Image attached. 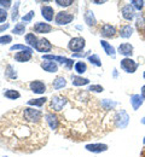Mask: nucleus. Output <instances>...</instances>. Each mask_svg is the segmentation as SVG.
<instances>
[{
    "instance_id": "9",
    "label": "nucleus",
    "mask_w": 145,
    "mask_h": 157,
    "mask_svg": "<svg viewBox=\"0 0 145 157\" xmlns=\"http://www.w3.org/2000/svg\"><path fill=\"white\" fill-rule=\"evenodd\" d=\"M121 15H122L124 20L131 22V21L134 20V17H135V10L133 9V6L131 4H126L121 9Z\"/></svg>"
},
{
    "instance_id": "45",
    "label": "nucleus",
    "mask_w": 145,
    "mask_h": 157,
    "mask_svg": "<svg viewBox=\"0 0 145 157\" xmlns=\"http://www.w3.org/2000/svg\"><path fill=\"white\" fill-rule=\"evenodd\" d=\"M105 1H93V4H97V5H101V4H104Z\"/></svg>"
},
{
    "instance_id": "11",
    "label": "nucleus",
    "mask_w": 145,
    "mask_h": 157,
    "mask_svg": "<svg viewBox=\"0 0 145 157\" xmlns=\"http://www.w3.org/2000/svg\"><path fill=\"white\" fill-rule=\"evenodd\" d=\"M116 33H117L116 28L114 25H111V24H104L103 27H102V29H101V35L103 38H105V39L115 38Z\"/></svg>"
},
{
    "instance_id": "16",
    "label": "nucleus",
    "mask_w": 145,
    "mask_h": 157,
    "mask_svg": "<svg viewBox=\"0 0 145 157\" xmlns=\"http://www.w3.org/2000/svg\"><path fill=\"white\" fill-rule=\"evenodd\" d=\"M133 33H134V28L131 24H126V25H122L120 28V33L119 34H120L121 38L128 39V38H131L133 35Z\"/></svg>"
},
{
    "instance_id": "42",
    "label": "nucleus",
    "mask_w": 145,
    "mask_h": 157,
    "mask_svg": "<svg viewBox=\"0 0 145 157\" xmlns=\"http://www.w3.org/2000/svg\"><path fill=\"white\" fill-rule=\"evenodd\" d=\"M140 96L143 97V99H145V85L142 86V90H140Z\"/></svg>"
},
{
    "instance_id": "19",
    "label": "nucleus",
    "mask_w": 145,
    "mask_h": 157,
    "mask_svg": "<svg viewBox=\"0 0 145 157\" xmlns=\"http://www.w3.org/2000/svg\"><path fill=\"white\" fill-rule=\"evenodd\" d=\"M101 45H102V47L104 48V51H105V53H106L108 56H111L113 58H115L116 51H115L114 46H111V45H110L108 41H105V40H101Z\"/></svg>"
},
{
    "instance_id": "47",
    "label": "nucleus",
    "mask_w": 145,
    "mask_h": 157,
    "mask_svg": "<svg viewBox=\"0 0 145 157\" xmlns=\"http://www.w3.org/2000/svg\"><path fill=\"white\" fill-rule=\"evenodd\" d=\"M142 157H145V147L144 150H143V152H142Z\"/></svg>"
},
{
    "instance_id": "33",
    "label": "nucleus",
    "mask_w": 145,
    "mask_h": 157,
    "mask_svg": "<svg viewBox=\"0 0 145 157\" xmlns=\"http://www.w3.org/2000/svg\"><path fill=\"white\" fill-rule=\"evenodd\" d=\"M87 91H88V92H96V93H99V92H103L104 88H103V86H101V85H91V86L88 87Z\"/></svg>"
},
{
    "instance_id": "34",
    "label": "nucleus",
    "mask_w": 145,
    "mask_h": 157,
    "mask_svg": "<svg viewBox=\"0 0 145 157\" xmlns=\"http://www.w3.org/2000/svg\"><path fill=\"white\" fill-rule=\"evenodd\" d=\"M5 71H6V76H9V78H17V74H16V71L13 70V68H12L11 65H7Z\"/></svg>"
},
{
    "instance_id": "30",
    "label": "nucleus",
    "mask_w": 145,
    "mask_h": 157,
    "mask_svg": "<svg viewBox=\"0 0 145 157\" xmlns=\"http://www.w3.org/2000/svg\"><path fill=\"white\" fill-rule=\"evenodd\" d=\"M129 4L133 6L134 10H137V11H142L143 7H144L145 1H143V0H131Z\"/></svg>"
},
{
    "instance_id": "38",
    "label": "nucleus",
    "mask_w": 145,
    "mask_h": 157,
    "mask_svg": "<svg viewBox=\"0 0 145 157\" xmlns=\"http://www.w3.org/2000/svg\"><path fill=\"white\" fill-rule=\"evenodd\" d=\"M11 41H12V36L11 35H4V36L0 38V45H6V44H9Z\"/></svg>"
},
{
    "instance_id": "44",
    "label": "nucleus",
    "mask_w": 145,
    "mask_h": 157,
    "mask_svg": "<svg viewBox=\"0 0 145 157\" xmlns=\"http://www.w3.org/2000/svg\"><path fill=\"white\" fill-rule=\"evenodd\" d=\"M73 56H74V57H83V56H86V55H85V53H74Z\"/></svg>"
},
{
    "instance_id": "13",
    "label": "nucleus",
    "mask_w": 145,
    "mask_h": 157,
    "mask_svg": "<svg viewBox=\"0 0 145 157\" xmlns=\"http://www.w3.org/2000/svg\"><path fill=\"white\" fill-rule=\"evenodd\" d=\"M30 90L34 92V93H38V94H42L45 91H46V86L42 81L39 80H35V81H32L30 85H29Z\"/></svg>"
},
{
    "instance_id": "18",
    "label": "nucleus",
    "mask_w": 145,
    "mask_h": 157,
    "mask_svg": "<svg viewBox=\"0 0 145 157\" xmlns=\"http://www.w3.org/2000/svg\"><path fill=\"white\" fill-rule=\"evenodd\" d=\"M53 13H55V10H53L51 6L45 5V6H42L41 7V15L46 21L51 22V21L53 20Z\"/></svg>"
},
{
    "instance_id": "22",
    "label": "nucleus",
    "mask_w": 145,
    "mask_h": 157,
    "mask_svg": "<svg viewBox=\"0 0 145 157\" xmlns=\"http://www.w3.org/2000/svg\"><path fill=\"white\" fill-rule=\"evenodd\" d=\"M41 68L48 73H56L58 70V65L55 62H44L41 63Z\"/></svg>"
},
{
    "instance_id": "35",
    "label": "nucleus",
    "mask_w": 145,
    "mask_h": 157,
    "mask_svg": "<svg viewBox=\"0 0 145 157\" xmlns=\"http://www.w3.org/2000/svg\"><path fill=\"white\" fill-rule=\"evenodd\" d=\"M10 50H11V51H16V50H22V51H28V52H33L30 47H27V46H24V45H13V46H11V48H10Z\"/></svg>"
},
{
    "instance_id": "7",
    "label": "nucleus",
    "mask_w": 145,
    "mask_h": 157,
    "mask_svg": "<svg viewBox=\"0 0 145 157\" xmlns=\"http://www.w3.org/2000/svg\"><path fill=\"white\" fill-rule=\"evenodd\" d=\"M45 121H46V123L51 127V129H56V131H58V128H59V120H58V116H57V114H55V113H47L46 115H45Z\"/></svg>"
},
{
    "instance_id": "3",
    "label": "nucleus",
    "mask_w": 145,
    "mask_h": 157,
    "mask_svg": "<svg viewBox=\"0 0 145 157\" xmlns=\"http://www.w3.org/2000/svg\"><path fill=\"white\" fill-rule=\"evenodd\" d=\"M128 122H129V115L124 110H120L114 115V124L117 128L121 129L126 128L128 126Z\"/></svg>"
},
{
    "instance_id": "48",
    "label": "nucleus",
    "mask_w": 145,
    "mask_h": 157,
    "mask_svg": "<svg viewBox=\"0 0 145 157\" xmlns=\"http://www.w3.org/2000/svg\"><path fill=\"white\" fill-rule=\"evenodd\" d=\"M142 123H143V124H145V116L142 118Z\"/></svg>"
},
{
    "instance_id": "37",
    "label": "nucleus",
    "mask_w": 145,
    "mask_h": 157,
    "mask_svg": "<svg viewBox=\"0 0 145 157\" xmlns=\"http://www.w3.org/2000/svg\"><path fill=\"white\" fill-rule=\"evenodd\" d=\"M18 7H20V2H16L13 10H12V21H17L18 18Z\"/></svg>"
},
{
    "instance_id": "24",
    "label": "nucleus",
    "mask_w": 145,
    "mask_h": 157,
    "mask_svg": "<svg viewBox=\"0 0 145 157\" xmlns=\"http://www.w3.org/2000/svg\"><path fill=\"white\" fill-rule=\"evenodd\" d=\"M65 85H67L65 78H63V76H58V78H55V81L52 82V88L57 91V90H61L63 87H65Z\"/></svg>"
},
{
    "instance_id": "2",
    "label": "nucleus",
    "mask_w": 145,
    "mask_h": 157,
    "mask_svg": "<svg viewBox=\"0 0 145 157\" xmlns=\"http://www.w3.org/2000/svg\"><path fill=\"white\" fill-rule=\"evenodd\" d=\"M47 139L41 110L20 106L0 117V145L11 151L32 154L44 147Z\"/></svg>"
},
{
    "instance_id": "41",
    "label": "nucleus",
    "mask_w": 145,
    "mask_h": 157,
    "mask_svg": "<svg viewBox=\"0 0 145 157\" xmlns=\"http://www.w3.org/2000/svg\"><path fill=\"white\" fill-rule=\"evenodd\" d=\"M11 1L10 0H6V1H4V0H0V6H2V7H5V10L6 9H9L10 6H11Z\"/></svg>"
},
{
    "instance_id": "14",
    "label": "nucleus",
    "mask_w": 145,
    "mask_h": 157,
    "mask_svg": "<svg viewBox=\"0 0 145 157\" xmlns=\"http://www.w3.org/2000/svg\"><path fill=\"white\" fill-rule=\"evenodd\" d=\"M51 30H52V27H51L50 24H47V23H41V22L34 24V27H33V32L39 33V34H47V33H50Z\"/></svg>"
},
{
    "instance_id": "4",
    "label": "nucleus",
    "mask_w": 145,
    "mask_h": 157,
    "mask_svg": "<svg viewBox=\"0 0 145 157\" xmlns=\"http://www.w3.org/2000/svg\"><path fill=\"white\" fill-rule=\"evenodd\" d=\"M120 67H121V69H122L124 71H126V73L133 74V73L137 71L139 64H138L135 60H133L132 58H124L120 62Z\"/></svg>"
},
{
    "instance_id": "6",
    "label": "nucleus",
    "mask_w": 145,
    "mask_h": 157,
    "mask_svg": "<svg viewBox=\"0 0 145 157\" xmlns=\"http://www.w3.org/2000/svg\"><path fill=\"white\" fill-rule=\"evenodd\" d=\"M74 20V15L70 12H65V11H61L56 15V23L59 25H65L69 24L71 21Z\"/></svg>"
},
{
    "instance_id": "5",
    "label": "nucleus",
    "mask_w": 145,
    "mask_h": 157,
    "mask_svg": "<svg viewBox=\"0 0 145 157\" xmlns=\"http://www.w3.org/2000/svg\"><path fill=\"white\" fill-rule=\"evenodd\" d=\"M85 45H86L85 39H83V38H80V36H78V38H73V39L69 41L68 47H69L70 51H73V52H78V51H81V50L85 48Z\"/></svg>"
},
{
    "instance_id": "32",
    "label": "nucleus",
    "mask_w": 145,
    "mask_h": 157,
    "mask_svg": "<svg viewBox=\"0 0 145 157\" xmlns=\"http://www.w3.org/2000/svg\"><path fill=\"white\" fill-rule=\"evenodd\" d=\"M24 30H25V24H23V23H17V24L15 25V28L12 29V33H13V34H17V35H22V34L24 33Z\"/></svg>"
},
{
    "instance_id": "27",
    "label": "nucleus",
    "mask_w": 145,
    "mask_h": 157,
    "mask_svg": "<svg viewBox=\"0 0 145 157\" xmlns=\"http://www.w3.org/2000/svg\"><path fill=\"white\" fill-rule=\"evenodd\" d=\"M4 96L9 99H17V98H20L21 94H20L17 91H15V90H6V91L4 92Z\"/></svg>"
},
{
    "instance_id": "40",
    "label": "nucleus",
    "mask_w": 145,
    "mask_h": 157,
    "mask_svg": "<svg viewBox=\"0 0 145 157\" xmlns=\"http://www.w3.org/2000/svg\"><path fill=\"white\" fill-rule=\"evenodd\" d=\"M6 20H7V12H6V10L5 9H0V23L5 22Z\"/></svg>"
},
{
    "instance_id": "50",
    "label": "nucleus",
    "mask_w": 145,
    "mask_h": 157,
    "mask_svg": "<svg viewBox=\"0 0 145 157\" xmlns=\"http://www.w3.org/2000/svg\"><path fill=\"white\" fill-rule=\"evenodd\" d=\"M143 143L145 144V137H144V139H143Z\"/></svg>"
},
{
    "instance_id": "28",
    "label": "nucleus",
    "mask_w": 145,
    "mask_h": 157,
    "mask_svg": "<svg viewBox=\"0 0 145 157\" xmlns=\"http://www.w3.org/2000/svg\"><path fill=\"white\" fill-rule=\"evenodd\" d=\"M88 62L91 63V64H93V65H96V67H102V62H101V58H99V56H97V55H90L88 57Z\"/></svg>"
},
{
    "instance_id": "31",
    "label": "nucleus",
    "mask_w": 145,
    "mask_h": 157,
    "mask_svg": "<svg viewBox=\"0 0 145 157\" xmlns=\"http://www.w3.org/2000/svg\"><path fill=\"white\" fill-rule=\"evenodd\" d=\"M86 70H87V65L85 62L81 60V62H78L75 64V71L78 74H83V73H86Z\"/></svg>"
},
{
    "instance_id": "12",
    "label": "nucleus",
    "mask_w": 145,
    "mask_h": 157,
    "mask_svg": "<svg viewBox=\"0 0 145 157\" xmlns=\"http://www.w3.org/2000/svg\"><path fill=\"white\" fill-rule=\"evenodd\" d=\"M133 50H134V47H133L131 44L124 42V44H121V45L119 46L117 52H119L120 55L124 56V58H131V56L133 55Z\"/></svg>"
},
{
    "instance_id": "43",
    "label": "nucleus",
    "mask_w": 145,
    "mask_h": 157,
    "mask_svg": "<svg viewBox=\"0 0 145 157\" xmlns=\"http://www.w3.org/2000/svg\"><path fill=\"white\" fill-rule=\"evenodd\" d=\"M9 28V23H6L5 25H2L1 28H0V32H2V30H5V29H7Z\"/></svg>"
},
{
    "instance_id": "46",
    "label": "nucleus",
    "mask_w": 145,
    "mask_h": 157,
    "mask_svg": "<svg viewBox=\"0 0 145 157\" xmlns=\"http://www.w3.org/2000/svg\"><path fill=\"white\" fill-rule=\"evenodd\" d=\"M113 71H114V78H117V70H116V69H114Z\"/></svg>"
},
{
    "instance_id": "20",
    "label": "nucleus",
    "mask_w": 145,
    "mask_h": 157,
    "mask_svg": "<svg viewBox=\"0 0 145 157\" xmlns=\"http://www.w3.org/2000/svg\"><path fill=\"white\" fill-rule=\"evenodd\" d=\"M15 59L20 63L23 62H28L32 59V52H28V51H22V52H17L15 55Z\"/></svg>"
},
{
    "instance_id": "23",
    "label": "nucleus",
    "mask_w": 145,
    "mask_h": 157,
    "mask_svg": "<svg viewBox=\"0 0 145 157\" xmlns=\"http://www.w3.org/2000/svg\"><path fill=\"white\" fill-rule=\"evenodd\" d=\"M102 106L105 111H110V110H114L116 106H117V103L116 101H113V100H109V99H103L101 101Z\"/></svg>"
},
{
    "instance_id": "49",
    "label": "nucleus",
    "mask_w": 145,
    "mask_h": 157,
    "mask_svg": "<svg viewBox=\"0 0 145 157\" xmlns=\"http://www.w3.org/2000/svg\"><path fill=\"white\" fill-rule=\"evenodd\" d=\"M143 78H144V80H145V71H144V74H143Z\"/></svg>"
},
{
    "instance_id": "36",
    "label": "nucleus",
    "mask_w": 145,
    "mask_h": 157,
    "mask_svg": "<svg viewBox=\"0 0 145 157\" xmlns=\"http://www.w3.org/2000/svg\"><path fill=\"white\" fill-rule=\"evenodd\" d=\"M56 4H58L59 6H63V7H67V6H70L71 4H74L73 0H57Z\"/></svg>"
},
{
    "instance_id": "25",
    "label": "nucleus",
    "mask_w": 145,
    "mask_h": 157,
    "mask_svg": "<svg viewBox=\"0 0 145 157\" xmlns=\"http://www.w3.org/2000/svg\"><path fill=\"white\" fill-rule=\"evenodd\" d=\"M85 22H86L90 27L97 24V20H96V17H94V15H93V12H92L91 10H87V11H86V13H85Z\"/></svg>"
},
{
    "instance_id": "15",
    "label": "nucleus",
    "mask_w": 145,
    "mask_h": 157,
    "mask_svg": "<svg viewBox=\"0 0 145 157\" xmlns=\"http://www.w3.org/2000/svg\"><path fill=\"white\" fill-rule=\"evenodd\" d=\"M35 48H36L39 52H48V51H51L52 45L50 44V41H48V40L39 39L38 44H36V46H35Z\"/></svg>"
},
{
    "instance_id": "21",
    "label": "nucleus",
    "mask_w": 145,
    "mask_h": 157,
    "mask_svg": "<svg viewBox=\"0 0 145 157\" xmlns=\"http://www.w3.org/2000/svg\"><path fill=\"white\" fill-rule=\"evenodd\" d=\"M71 83L74 86H85L90 83V80L82 76H78V75H71Z\"/></svg>"
},
{
    "instance_id": "29",
    "label": "nucleus",
    "mask_w": 145,
    "mask_h": 157,
    "mask_svg": "<svg viewBox=\"0 0 145 157\" xmlns=\"http://www.w3.org/2000/svg\"><path fill=\"white\" fill-rule=\"evenodd\" d=\"M47 99L45 98H38V99H30L28 100V105H33V106H42L46 103Z\"/></svg>"
},
{
    "instance_id": "17",
    "label": "nucleus",
    "mask_w": 145,
    "mask_h": 157,
    "mask_svg": "<svg viewBox=\"0 0 145 157\" xmlns=\"http://www.w3.org/2000/svg\"><path fill=\"white\" fill-rule=\"evenodd\" d=\"M129 101H131V105H132L133 110H138L143 105L144 99H143V97L140 94H133V96H131Z\"/></svg>"
},
{
    "instance_id": "26",
    "label": "nucleus",
    "mask_w": 145,
    "mask_h": 157,
    "mask_svg": "<svg viewBox=\"0 0 145 157\" xmlns=\"http://www.w3.org/2000/svg\"><path fill=\"white\" fill-rule=\"evenodd\" d=\"M25 41L28 42V45H29V46L35 47V46H36V44H38V41H39V39H38L33 33H30V34H27V35H25Z\"/></svg>"
},
{
    "instance_id": "8",
    "label": "nucleus",
    "mask_w": 145,
    "mask_h": 157,
    "mask_svg": "<svg viewBox=\"0 0 145 157\" xmlns=\"http://www.w3.org/2000/svg\"><path fill=\"white\" fill-rule=\"evenodd\" d=\"M42 59L57 60V62H59L61 64H64L68 69H71V68H73V63H74V60H73V59L64 58V57H61V56H52V55H44V56H42Z\"/></svg>"
},
{
    "instance_id": "1",
    "label": "nucleus",
    "mask_w": 145,
    "mask_h": 157,
    "mask_svg": "<svg viewBox=\"0 0 145 157\" xmlns=\"http://www.w3.org/2000/svg\"><path fill=\"white\" fill-rule=\"evenodd\" d=\"M101 103L90 96L88 91L67 90L51 97L48 109L57 114L59 120L58 131L71 140H87L92 131H98L97 126L102 124ZM104 110V109H103ZM93 134V132H92Z\"/></svg>"
},
{
    "instance_id": "39",
    "label": "nucleus",
    "mask_w": 145,
    "mask_h": 157,
    "mask_svg": "<svg viewBox=\"0 0 145 157\" xmlns=\"http://www.w3.org/2000/svg\"><path fill=\"white\" fill-rule=\"evenodd\" d=\"M34 15H35V12H34V11H29L25 16H23V17H22V21H23V22H30L32 18L34 17Z\"/></svg>"
},
{
    "instance_id": "10",
    "label": "nucleus",
    "mask_w": 145,
    "mask_h": 157,
    "mask_svg": "<svg viewBox=\"0 0 145 157\" xmlns=\"http://www.w3.org/2000/svg\"><path fill=\"white\" fill-rule=\"evenodd\" d=\"M85 149L90 152L93 154H101V152H105L108 150V145L103 144V143H96V144H87L85 146Z\"/></svg>"
}]
</instances>
